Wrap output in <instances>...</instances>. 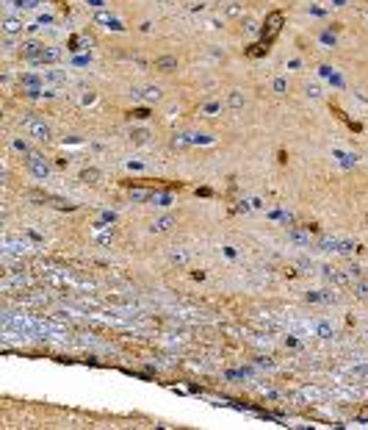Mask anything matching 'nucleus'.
I'll use <instances>...</instances> for the list:
<instances>
[{
  "label": "nucleus",
  "instance_id": "9d476101",
  "mask_svg": "<svg viewBox=\"0 0 368 430\" xmlns=\"http://www.w3.org/2000/svg\"><path fill=\"white\" fill-rule=\"evenodd\" d=\"M155 70L174 72V70H177V58H174V56H158V58H155Z\"/></svg>",
  "mask_w": 368,
  "mask_h": 430
},
{
  "label": "nucleus",
  "instance_id": "4468645a",
  "mask_svg": "<svg viewBox=\"0 0 368 430\" xmlns=\"http://www.w3.org/2000/svg\"><path fill=\"white\" fill-rule=\"evenodd\" d=\"M81 181H83V184H91V186H94V184H100V169H94V167H86L83 172H81Z\"/></svg>",
  "mask_w": 368,
  "mask_h": 430
},
{
  "label": "nucleus",
  "instance_id": "c85d7f7f",
  "mask_svg": "<svg viewBox=\"0 0 368 430\" xmlns=\"http://www.w3.org/2000/svg\"><path fill=\"white\" fill-rule=\"evenodd\" d=\"M227 14H230V17H241V14H244V8L238 6V3H230V6H227Z\"/></svg>",
  "mask_w": 368,
  "mask_h": 430
},
{
  "label": "nucleus",
  "instance_id": "f704fd0d",
  "mask_svg": "<svg viewBox=\"0 0 368 430\" xmlns=\"http://www.w3.org/2000/svg\"><path fill=\"white\" fill-rule=\"evenodd\" d=\"M346 3H349V0H332V6H335V8H343Z\"/></svg>",
  "mask_w": 368,
  "mask_h": 430
},
{
  "label": "nucleus",
  "instance_id": "423d86ee",
  "mask_svg": "<svg viewBox=\"0 0 368 430\" xmlns=\"http://www.w3.org/2000/svg\"><path fill=\"white\" fill-rule=\"evenodd\" d=\"M288 239H291L293 244H299V247H307L310 244V228H291V231H288Z\"/></svg>",
  "mask_w": 368,
  "mask_h": 430
},
{
  "label": "nucleus",
  "instance_id": "4be33fe9",
  "mask_svg": "<svg viewBox=\"0 0 368 430\" xmlns=\"http://www.w3.org/2000/svg\"><path fill=\"white\" fill-rule=\"evenodd\" d=\"M271 89H274L277 95H285L288 92V81H285V78H274V81H271Z\"/></svg>",
  "mask_w": 368,
  "mask_h": 430
},
{
  "label": "nucleus",
  "instance_id": "72a5a7b5",
  "mask_svg": "<svg viewBox=\"0 0 368 430\" xmlns=\"http://www.w3.org/2000/svg\"><path fill=\"white\" fill-rule=\"evenodd\" d=\"M321 39H324L327 45H335V36H332V34H324V36H321Z\"/></svg>",
  "mask_w": 368,
  "mask_h": 430
},
{
  "label": "nucleus",
  "instance_id": "b1692460",
  "mask_svg": "<svg viewBox=\"0 0 368 430\" xmlns=\"http://www.w3.org/2000/svg\"><path fill=\"white\" fill-rule=\"evenodd\" d=\"M354 291H357V297L368 300V283L366 281H357V283H354Z\"/></svg>",
  "mask_w": 368,
  "mask_h": 430
},
{
  "label": "nucleus",
  "instance_id": "7ed1b4c3",
  "mask_svg": "<svg viewBox=\"0 0 368 430\" xmlns=\"http://www.w3.org/2000/svg\"><path fill=\"white\" fill-rule=\"evenodd\" d=\"M283 20L285 17L280 14V11H274V14L266 17V25H263V45H271V39L280 34V28H283Z\"/></svg>",
  "mask_w": 368,
  "mask_h": 430
},
{
  "label": "nucleus",
  "instance_id": "ddd939ff",
  "mask_svg": "<svg viewBox=\"0 0 368 430\" xmlns=\"http://www.w3.org/2000/svg\"><path fill=\"white\" fill-rule=\"evenodd\" d=\"M94 20L100 22V25H105V28H114V31H122V25H119V20L117 17H111L108 11H97V17Z\"/></svg>",
  "mask_w": 368,
  "mask_h": 430
},
{
  "label": "nucleus",
  "instance_id": "2f4dec72",
  "mask_svg": "<svg viewBox=\"0 0 368 430\" xmlns=\"http://www.w3.org/2000/svg\"><path fill=\"white\" fill-rule=\"evenodd\" d=\"M114 219H117V214H114V211H105L103 214V222H114Z\"/></svg>",
  "mask_w": 368,
  "mask_h": 430
},
{
  "label": "nucleus",
  "instance_id": "bb28decb",
  "mask_svg": "<svg viewBox=\"0 0 368 430\" xmlns=\"http://www.w3.org/2000/svg\"><path fill=\"white\" fill-rule=\"evenodd\" d=\"M319 336H321V338H332V328H329L327 322H321V325H319Z\"/></svg>",
  "mask_w": 368,
  "mask_h": 430
},
{
  "label": "nucleus",
  "instance_id": "dca6fc26",
  "mask_svg": "<svg viewBox=\"0 0 368 430\" xmlns=\"http://www.w3.org/2000/svg\"><path fill=\"white\" fill-rule=\"evenodd\" d=\"M20 84L25 86V89H42V78H36V75H31V72H28V75L20 78Z\"/></svg>",
  "mask_w": 368,
  "mask_h": 430
},
{
  "label": "nucleus",
  "instance_id": "a878e982",
  "mask_svg": "<svg viewBox=\"0 0 368 430\" xmlns=\"http://www.w3.org/2000/svg\"><path fill=\"white\" fill-rule=\"evenodd\" d=\"M11 147H14V150H20V153H25V155H31V153H34V150H31V147H28V144H25L22 139H14V142H11Z\"/></svg>",
  "mask_w": 368,
  "mask_h": 430
},
{
  "label": "nucleus",
  "instance_id": "412c9836",
  "mask_svg": "<svg viewBox=\"0 0 368 430\" xmlns=\"http://www.w3.org/2000/svg\"><path fill=\"white\" fill-rule=\"evenodd\" d=\"M227 106H230V108H241V106H244V95H241V92H230Z\"/></svg>",
  "mask_w": 368,
  "mask_h": 430
},
{
  "label": "nucleus",
  "instance_id": "39448f33",
  "mask_svg": "<svg viewBox=\"0 0 368 430\" xmlns=\"http://www.w3.org/2000/svg\"><path fill=\"white\" fill-rule=\"evenodd\" d=\"M174 225H177V219H174L172 214H166V217H158V219H155L153 225H150V231H153V233H169Z\"/></svg>",
  "mask_w": 368,
  "mask_h": 430
},
{
  "label": "nucleus",
  "instance_id": "f8f14e48",
  "mask_svg": "<svg viewBox=\"0 0 368 430\" xmlns=\"http://www.w3.org/2000/svg\"><path fill=\"white\" fill-rule=\"evenodd\" d=\"M58 58H61V48H44V53L34 64H56Z\"/></svg>",
  "mask_w": 368,
  "mask_h": 430
},
{
  "label": "nucleus",
  "instance_id": "f257e3e1",
  "mask_svg": "<svg viewBox=\"0 0 368 430\" xmlns=\"http://www.w3.org/2000/svg\"><path fill=\"white\" fill-rule=\"evenodd\" d=\"M20 122H22V128H25V131H28L34 139H39V142H47V139H50V128L44 125L39 117H31V114H25Z\"/></svg>",
  "mask_w": 368,
  "mask_h": 430
},
{
  "label": "nucleus",
  "instance_id": "1a4fd4ad",
  "mask_svg": "<svg viewBox=\"0 0 368 430\" xmlns=\"http://www.w3.org/2000/svg\"><path fill=\"white\" fill-rule=\"evenodd\" d=\"M20 31H22V20H20V17H6V20H3V34H6V36H17Z\"/></svg>",
  "mask_w": 368,
  "mask_h": 430
},
{
  "label": "nucleus",
  "instance_id": "f03ea898",
  "mask_svg": "<svg viewBox=\"0 0 368 430\" xmlns=\"http://www.w3.org/2000/svg\"><path fill=\"white\" fill-rule=\"evenodd\" d=\"M25 161H28V169H31V175H34L36 181H47V175H50V164L44 161L42 155H39V153H31L28 158H25Z\"/></svg>",
  "mask_w": 368,
  "mask_h": 430
},
{
  "label": "nucleus",
  "instance_id": "a211bd4d",
  "mask_svg": "<svg viewBox=\"0 0 368 430\" xmlns=\"http://www.w3.org/2000/svg\"><path fill=\"white\" fill-rule=\"evenodd\" d=\"M150 203H155V205H169V203H172V194H169V191H153Z\"/></svg>",
  "mask_w": 368,
  "mask_h": 430
},
{
  "label": "nucleus",
  "instance_id": "aec40b11",
  "mask_svg": "<svg viewBox=\"0 0 368 430\" xmlns=\"http://www.w3.org/2000/svg\"><path fill=\"white\" fill-rule=\"evenodd\" d=\"M188 144H191V134H180V136H174V139H172V147H188Z\"/></svg>",
  "mask_w": 368,
  "mask_h": 430
},
{
  "label": "nucleus",
  "instance_id": "2eb2a0df",
  "mask_svg": "<svg viewBox=\"0 0 368 430\" xmlns=\"http://www.w3.org/2000/svg\"><path fill=\"white\" fill-rule=\"evenodd\" d=\"M340 244H343V241L335 239V236H321V239H319L321 250H340Z\"/></svg>",
  "mask_w": 368,
  "mask_h": 430
},
{
  "label": "nucleus",
  "instance_id": "cd10ccee",
  "mask_svg": "<svg viewBox=\"0 0 368 430\" xmlns=\"http://www.w3.org/2000/svg\"><path fill=\"white\" fill-rule=\"evenodd\" d=\"M266 50H269V45H252V48H249V56H263Z\"/></svg>",
  "mask_w": 368,
  "mask_h": 430
},
{
  "label": "nucleus",
  "instance_id": "f3484780",
  "mask_svg": "<svg viewBox=\"0 0 368 430\" xmlns=\"http://www.w3.org/2000/svg\"><path fill=\"white\" fill-rule=\"evenodd\" d=\"M130 139L136 142V144H147V142H150V131H144V128H133Z\"/></svg>",
  "mask_w": 368,
  "mask_h": 430
},
{
  "label": "nucleus",
  "instance_id": "473e14b6",
  "mask_svg": "<svg viewBox=\"0 0 368 430\" xmlns=\"http://www.w3.org/2000/svg\"><path fill=\"white\" fill-rule=\"evenodd\" d=\"M86 3H89V6H94V8H103L105 6L103 0H86Z\"/></svg>",
  "mask_w": 368,
  "mask_h": 430
},
{
  "label": "nucleus",
  "instance_id": "9b49d317",
  "mask_svg": "<svg viewBox=\"0 0 368 430\" xmlns=\"http://www.w3.org/2000/svg\"><path fill=\"white\" fill-rule=\"evenodd\" d=\"M188 258H191V253H188L186 247H174L172 253H169V261H172V264H177V267H186V264H188Z\"/></svg>",
  "mask_w": 368,
  "mask_h": 430
},
{
  "label": "nucleus",
  "instance_id": "7c9ffc66",
  "mask_svg": "<svg viewBox=\"0 0 368 430\" xmlns=\"http://www.w3.org/2000/svg\"><path fill=\"white\" fill-rule=\"evenodd\" d=\"M307 95H310V97H319L321 89H319V86H307Z\"/></svg>",
  "mask_w": 368,
  "mask_h": 430
},
{
  "label": "nucleus",
  "instance_id": "0eeeda50",
  "mask_svg": "<svg viewBox=\"0 0 368 430\" xmlns=\"http://www.w3.org/2000/svg\"><path fill=\"white\" fill-rule=\"evenodd\" d=\"M133 95H136V97H144L147 103H158L161 100V86H147V89H141V92L133 89Z\"/></svg>",
  "mask_w": 368,
  "mask_h": 430
},
{
  "label": "nucleus",
  "instance_id": "5701e85b",
  "mask_svg": "<svg viewBox=\"0 0 368 430\" xmlns=\"http://www.w3.org/2000/svg\"><path fill=\"white\" fill-rule=\"evenodd\" d=\"M44 78H47V81H53V84H64V81H67V75H64V72H56V70L44 72Z\"/></svg>",
  "mask_w": 368,
  "mask_h": 430
},
{
  "label": "nucleus",
  "instance_id": "6e6552de",
  "mask_svg": "<svg viewBox=\"0 0 368 430\" xmlns=\"http://www.w3.org/2000/svg\"><path fill=\"white\" fill-rule=\"evenodd\" d=\"M324 275H327V281H332L335 286H349V283H352L349 275H343V272H338V269H329V267H324Z\"/></svg>",
  "mask_w": 368,
  "mask_h": 430
},
{
  "label": "nucleus",
  "instance_id": "20e7f679",
  "mask_svg": "<svg viewBox=\"0 0 368 430\" xmlns=\"http://www.w3.org/2000/svg\"><path fill=\"white\" fill-rule=\"evenodd\" d=\"M42 53H44V45L36 42V39H28V42L20 45V56L28 58V61H36V58L42 56Z\"/></svg>",
  "mask_w": 368,
  "mask_h": 430
},
{
  "label": "nucleus",
  "instance_id": "393cba45",
  "mask_svg": "<svg viewBox=\"0 0 368 430\" xmlns=\"http://www.w3.org/2000/svg\"><path fill=\"white\" fill-rule=\"evenodd\" d=\"M216 111H222V103H205L202 106V114H208V117H213Z\"/></svg>",
  "mask_w": 368,
  "mask_h": 430
},
{
  "label": "nucleus",
  "instance_id": "6ab92c4d",
  "mask_svg": "<svg viewBox=\"0 0 368 430\" xmlns=\"http://www.w3.org/2000/svg\"><path fill=\"white\" fill-rule=\"evenodd\" d=\"M153 197V191L150 189H130V200H136V203H144V200Z\"/></svg>",
  "mask_w": 368,
  "mask_h": 430
},
{
  "label": "nucleus",
  "instance_id": "c756f323",
  "mask_svg": "<svg viewBox=\"0 0 368 430\" xmlns=\"http://www.w3.org/2000/svg\"><path fill=\"white\" fill-rule=\"evenodd\" d=\"M133 117H139V120H144V117H150V111H147V108H136V111H133Z\"/></svg>",
  "mask_w": 368,
  "mask_h": 430
}]
</instances>
